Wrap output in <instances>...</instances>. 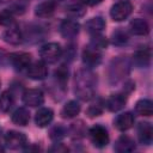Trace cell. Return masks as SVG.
<instances>
[{
    "label": "cell",
    "mask_w": 153,
    "mask_h": 153,
    "mask_svg": "<svg viewBox=\"0 0 153 153\" xmlns=\"http://www.w3.org/2000/svg\"><path fill=\"white\" fill-rule=\"evenodd\" d=\"M75 93L81 100H90L94 94V85L97 79L90 71H80L75 78Z\"/></svg>",
    "instance_id": "1"
},
{
    "label": "cell",
    "mask_w": 153,
    "mask_h": 153,
    "mask_svg": "<svg viewBox=\"0 0 153 153\" xmlns=\"http://www.w3.org/2000/svg\"><path fill=\"white\" fill-rule=\"evenodd\" d=\"M129 62L126 57H117L112 60L110 68H109V78L112 82H117L118 80L123 79L129 73Z\"/></svg>",
    "instance_id": "2"
},
{
    "label": "cell",
    "mask_w": 153,
    "mask_h": 153,
    "mask_svg": "<svg viewBox=\"0 0 153 153\" xmlns=\"http://www.w3.org/2000/svg\"><path fill=\"white\" fill-rule=\"evenodd\" d=\"M39 55L43 62L54 63L62 55V48L59 43H47L39 49Z\"/></svg>",
    "instance_id": "3"
},
{
    "label": "cell",
    "mask_w": 153,
    "mask_h": 153,
    "mask_svg": "<svg viewBox=\"0 0 153 153\" xmlns=\"http://www.w3.org/2000/svg\"><path fill=\"white\" fill-rule=\"evenodd\" d=\"M88 136H90L91 142L98 148L105 147L109 143V140H110L108 130L100 124H96V126L91 127L90 130H88Z\"/></svg>",
    "instance_id": "4"
},
{
    "label": "cell",
    "mask_w": 153,
    "mask_h": 153,
    "mask_svg": "<svg viewBox=\"0 0 153 153\" xmlns=\"http://www.w3.org/2000/svg\"><path fill=\"white\" fill-rule=\"evenodd\" d=\"M131 11H133V5L127 0H122L112 5L110 10V16L115 22H121L128 18Z\"/></svg>",
    "instance_id": "5"
},
{
    "label": "cell",
    "mask_w": 153,
    "mask_h": 153,
    "mask_svg": "<svg viewBox=\"0 0 153 153\" xmlns=\"http://www.w3.org/2000/svg\"><path fill=\"white\" fill-rule=\"evenodd\" d=\"M26 136L25 134L16 130H10L5 135V145L10 149H20L26 146Z\"/></svg>",
    "instance_id": "6"
},
{
    "label": "cell",
    "mask_w": 153,
    "mask_h": 153,
    "mask_svg": "<svg viewBox=\"0 0 153 153\" xmlns=\"http://www.w3.org/2000/svg\"><path fill=\"white\" fill-rule=\"evenodd\" d=\"M8 62L17 71H23L31 65V55L24 51L12 53L8 55Z\"/></svg>",
    "instance_id": "7"
},
{
    "label": "cell",
    "mask_w": 153,
    "mask_h": 153,
    "mask_svg": "<svg viewBox=\"0 0 153 153\" xmlns=\"http://www.w3.org/2000/svg\"><path fill=\"white\" fill-rule=\"evenodd\" d=\"M82 61L85 65L93 67L100 63L102 61V53L100 49L93 47V45H87L85 47V49L82 50Z\"/></svg>",
    "instance_id": "8"
},
{
    "label": "cell",
    "mask_w": 153,
    "mask_h": 153,
    "mask_svg": "<svg viewBox=\"0 0 153 153\" xmlns=\"http://www.w3.org/2000/svg\"><path fill=\"white\" fill-rule=\"evenodd\" d=\"M23 102L25 105H29V106H33V108L39 106L44 102V96L41 90L30 88L23 93Z\"/></svg>",
    "instance_id": "9"
},
{
    "label": "cell",
    "mask_w": 153,
    "mask_h": 153,
    "mask_svg": "<svg viewBox=\"0 0 153 153\" xmlns=\"http://www.w3.org/2000/svg\"><path fill=\"white\" fill-rule=\"evenodd\" d=\"M27 75L32 80H43L48 75V68L42 61L33 62L27 67Z\"/></svg>",
    "instance_id": "10"
},
{
    "label": "cell",
    "mask_w": 153,
    "mask_h": 153,
    "mask_svg": "<svg viewBox=\"0 0 153 153\" xmlns=\"http://www.w3.org/2000/svg\"><path fill=\"white\" fill-rule=\"evenodd\" d=\"M79 30H80L79 23L72 19H66L60 25V32L65 38H74L79 33Z\"/></svg>",
    "instance_id": "11"
},
{
    "label": "cell",
    "mask_w": 153,
    "mask_h": 153,
    "mask_svg": "<svg viewBox=\"0 0 153 153\" xmlns=\"http://www.w3.org/2000/svg\"><path fill=\"white\" fill-rule=\"evenodd\" d=\"M136 145H135V141L128 136V135H122L117 139L115 146H114V149L118 153H127V152H133L135 149Z\"/></svg>",
    "instance_id": "12"
},
{
    "label": "cell",
    "mask_w": 153,
    "mask_h": 153,
    "mask_svg": "<svg viewBox=\"0 0 153 153\" xmlns=\"http://www.w3.org/2000/svg\"><path fill=\"white\" fill-rule=\"evenodd\" d=\"M127 103V98H126V94L123 93H116V94H111L108 100L105 102V106L108 108V110L115 112V111H118L121 109L124 108Z\"/></svg>",
    "instance_id": "13"
},
{
    "label": "cell",
    "mask_w": 153,
    "mask_h": 153,
    "mask_svg": "<svg viewBox=\"0 0 153 153\" xmlns=\"http://www.w3.org/2000/svg\"><path fill=\"white\" fill-rule=\"evenodd\" d=\"M137 137L141 143L149 145L153 140V128L148 122H141L137 126Z\"/></svg>",
    "instance_id": "14"
},
{
    "label": "cell",
    "mask_w": 153,
    "mask_h": 153,
    "mask_svg": "<svg viewBox=\"0 0 153 153\" xmlns=\"http://www.w3.org/2000/svg\"><path fill=\"white\" fill-rule=\"evenodd\" d=\"M114 124L115 127L121 130V131H124V130H128L133 127L134 124V116L131 112H123L121 115H118L115 121H114Z\"/></svg>",
    "instance_id": "15"
},
{
    "label": "cell",
    "mask_w": 153,
    "mask_h": 153,
    "mask_svg": "<svg viewBox=\"0 0 153 153\" xmlns=\"http://www.w3.org/2000/svg\"><path fill=\"white\" fill-rule=\"evenodd\" d=\"M53 117H54V112H53L51 109H49V108H42V109H39L36 112L35 122H36V124L38 127L43 128V127H47L53 121Z\"/></svg>",
    "instance_id": "16"
},
{
    "label": "cell",
    "mask_w": 153,
    "mask_h": 153,
    "mask_svg": "<svg viewBox=\"0 0 153 153\" xmlns=\"http://www.w3.org/2000/svg\"><path fill=\"white\" fill-rule=\"evenodd\" d=\"M129 29L131 33L136 36H145L149 32V26L145 19L141 18H135L129 23Z\"/></svg>",
    "instance_id": "17"
},
{
    "label": "cell",
    "mask_w": 153,
    "mask_h": 153,
    "mask_svg": "<svg viewBox=\"0 0 153 153\" xmlns=\"http://www.w3.org/2000/svg\"><path fill=\"white\" fill-rule=\"evenodd\" d=\"M85 29L91 35H99L105 29V22L102 17H94L86 22Z\"/></svg>",
    "instance_id": "18"
},
{
    "label": "cell",
    "mask_w": 153,
    "mask_h": 153,
    "mask_svg": "<svg viewBox=\"0 0 153 153\" xmlns=\"http://www.w3.org/2000/svg\"><path fill=\"white\" fill-rule=\"evenodd\" d=\"M55 7H56V4H55V1H53V0L41 2L39 5L36 6V8H35V14H36L37 17H39V18L50 17V16L55 12Z\"/></svg>",
    "instance_id": "19"
},
{
    "label": "cell",
    "mask_w": 153,
    "mask_h": 153,
    "mask_svg": "<svg viewBox=\"0 0 153 153\" xmlns=\"http://www.w3.org/2000/svg\"><path fill=\"white\" fill-rule=\"evenodd\" d=\"M134 62L139 67H147L151 62V49L141 48L134 54Z\"/></svg>",
    "instance_id": "20"
},
{
    "label": "cell",
    "mask_w": 153,
    "mask_h": 153,
    "mask_svg": "<svg viewBox=\"0 0 153 153\" xmlns=\"http://www.w3.org/2000/svg\"><path fill=\"white\" fill-rule=\"evenodd\" d=\"M2 38L6 43L16 45V44H19L23 41V35L17 27H10L4 32Z\"/></svg>",
    "instance_id": "21"
},
{
    "label": "cell",
    "mask_w": 153,
    "mask_h": 153,
    "mask_svg": "<svg viewBox=\"0 0 153 153\" xmlns=\"http://www.w3.org/2000/svg\"><path fill=\"white\" fill-rule=\"evenodd\" d=\"M80 112V105L75 100H69L65 104V106L61 110V115L65 118H73Z\"/></svg>",
    "instance_id": "22"
},
{
    "label": "cell",
    "mask_w": 153,
    "mask_h": 153,
    "mask_svg": "<svg viewBox=\"0 0 153 153\" xmlns=\"http://www.w3.org/2000/svg\"><path fill=\"white\" fill-rule=\"evenodd\" d=\"M30 121V114L25 108L17 109L12 115V122L17 126H26Z\"/></svg>",
    "instance_id": "23"
},
{
    "label": "cell",
    "mask_w": 153,
    "mask_h": 153,
    "mask_svg": "<svg viewBox=\"0 0 153 153\" xmlns=\"http://www.w3.org/2000/svg\"><path fill=\"white\" fill-rule=\"evenodd\" d=\"M85 12H86V8L81 2H71L66 6V13L73 18L82 17Z\"/></svg>",
    "instance_id": "24"
},
{
    "label": "cell",
    "mask_w": 153,
    "mask_h": 153,
    "mask_svg": "<svg viewBox=\"0 0 153 153\" xmlns=\"http://www.w3.org/2000/svg\"><path fill=\"white\" fill-rule=\"evenodd\" d=\"M135 111L140 116H151L153 114L152 102L149 99H141L135 105Z\"/></svg>",
    "instance_id": "25"
},
{
    "label": "cell",
    "mask_w": 153,
    "mask_h": 153,
    "mask_svg": "<svg viewBox=\"0 0 153 153\" xmlns=\"http://www.w3.org/2000/svg\"><path fill=\"white\" fill-rule=\"evenodd\" d=\"M13 105H14V96L10 91H4L0 94V110L7 112Z\"/></svg>",
    "instance_id": "26"
},
{
    "label": "cell",
    "mask_w": 153,
    "mask_h": 153,
    "mask_svg": "<svg viewBox=\"0 0 153 153\" xmlns=\"http://www.w3.org/2000/svg\"><path fill=\"white\" fill-rule=\"evenodd\" d=\"M111 41H112V43L116 44V45H123L124 43L128 42V35H127L126 31L118 29V30H116V31L112 33Z\"/></svg>",
    "instance_id": "27"
},
{
    "label": "cell",
    "mask_w": 153,
    "mask_h": 153,
    "mask_svg": "<svg viewBox=\"0 0 153 153\" xmlns=\"http://www.w3.org/2000/svg\"><path fill=\"white\" fill-rule=\"evenodd\" d=\"M86 129H85V124L82 121H78V122H74L72 126H71V134L73 137H76V139H80L84 136Z\"/></svg>",
    "instance_id": "28"
},
{
    "label": "cell",
    "mask_w": 153,
    "mask_h": 153,
    "mask_svg": "<svg viewBox=\"0 0 153 153\" xmlns=\"http://www.w3.org/2000/svg\"><path fill=\"white\" fill-rule=\"evenodd\" d=\"M49 136H50L51 140L59 141V140H61V139H63L66 136V128L62 127L61 124H57V126H55V127H53L50 129Z\"/></svg>",
    "instance_id": "29"
},
{
    "label": "cell",
    "mask_w": 153,
    "mask_h": 153,
    "mask_svg": "<svg viewBox=\"0 0 153 153\" xmlns=\"http://www.w3.org/2000/svg\"><path fill=\"white\" fill-rule=\"evenodd\" d=\"M13 22L14 19H13V14L11 10H4L2 12H0V25L8 26L13 24Z\"/></svg>",
    "instance_id": "30"
},
{
    "label": "cell",
    "mask_w": 153,
    "mask_h": 153,
    "mask_svg": "<svg viewBox=\"0 0 153 153\" xmlns=\"http://www.w3.org/2000/svg\"><path fill=\"white\" fill-rule=\"evenodd\" d=\"M91 45L98 48V49H103L106 48L108 45V41L105 39V37L99 36V35H92V41H91Z\"/></svg>",
    "instance_id": "31"
},
{
    "label": "cell",
    "mask_w": 153,
    "mask_h": 153,
    "mask_svg": "<svg viewBox=\"0 0 153 153\" xmlns=\"http://www.w3.org/2000/svg\"><path fill=\"white\" fill-rule=\"evenodd\" d=\"M55 76H56V79L60 84L65 85L67 79H68V69L65 66H61L59 69L55 71Z\"/></svg>",
    "instance_id": "32"
},
{
    "label": "cell",
    "mask_w": 153,
    "mask_h": 153,
    "mask_svg": "<svg viewBox=\"0 0 153 153\" xmlns=\"http://www.w3.org/2000/svg\"><path fill=\"white\" fill-rule=\"evenodd\" d=\"M103 112V109L99 104H93L91 105L88 109H87V115L90 117H96V116H99L100 114Z\"/></svg>",
    "instance_id": "33"
},
{
    "label": "cell",
    "mask_w": 153,
    "mask_h": 153,
    "mask_svg": "<svg viewBox=\"0 0 153 153\" xmlns=\"http://www.w3.org/2000/svg\"><path fill=\"white\" fill-rule=\"evenodd\" d=\"M49 151L50 152H56V153H65V152H68L69 148L67 146L62 145V143H55L54 146H51L49 148Z\"/></svg>",
    "instance_id": "34"
},
{
    "label": "cell",
    "mask_w": 153,
    "mask_h": 153,
    "mask_svg": "<svg viewBox=\"0 0 153 153\" xmlns=\"http://www.w3.org/2000/svg\"><path fill=\"white\" fill-rule=\"evenodd\" d=\"M74 55H75V49H74V45H69V47L67 48L66 56H68V59H69V60H73Z\"/></svg>",
    "instance_id": "35"
},
{
    "label": "cell",
    "mask_w": 153,
    "mask_h": 153,
    "mask_svg": "<svg viewBox=\"0 0 153 153\" xmlns=\"http://www.w3.org/2000/svg\"><path fill=\"white\" fill-rule=\"evenodd\" d=\"M24 151L25 152H31V151H41V148L36 145H31V146H27V147H24Z\"/></svg>",
    "instance_id": "36"
},
{
    "label": "cell",
    "mask_w": 153,
    "mask_h": 153,
    "mask_svg": "<svg viewBox=\"0 0 153 153\" xmlns=\"http://www.w3.org/2000/svg\"><path fill=\"white\" fill-rule=\"evenodd\" d=\"M84 4H86V5H90V6H94V5H97V4H99L102 0H81Z\"/></svg>",
    "instance_id": "37"
},
{
    "label": "cell",
    "mask_w": 153,
    "mask_h": 153,
    "mask_svg": "<svg viewBox=\"0 0 153 153\" xmlns=\"http://www.w3.org/2000/svg\"><path fill=\"white\" fill-rule=\"evenodd\" d=\"M4 151H5V148H4V147H2V146H1V145H0V153H2V152H4Z\"/></svg>",
    "instance_id": "38"
}]
</instances>
